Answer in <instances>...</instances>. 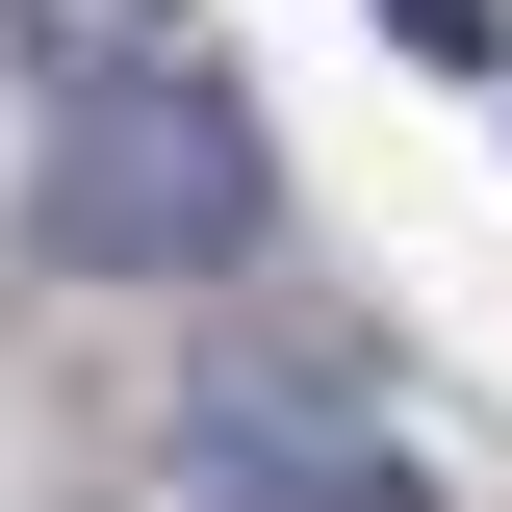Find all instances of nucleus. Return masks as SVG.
<instances>
[{"mask_svg": "<svg viewBox=\"0 0 512 512\" xmlns=\"http://www.w3.org/2000/svg\"><path fill=\"white\" fill-rule=\"evenodd\" d=\"M487 103H512V77H487Z\"/></svg>", "mask_w": 512, "mask_h": 512, "instance_id": "39448f33", "label": "nucleus"}, {"mask_svg": "<svg viewBox=\"0 0 512 512\" xmlns=\"http://www.w3.org/2000/svg\"><path fill=\"white\" fill-rule=\"evenodd\" d=\"M154 512H461V487L333 333H205L154 410Z\"/></svg>", "mask_w": 512, "mask_h": 512, "instance_id": "f03ea898", "label": "nucleus"}, {"mask_svg": "<svg viewBox=\"0 0 512 512\" xmlns=\"http://www.w3.org/2000/svg\"><path fill=\"white\" fill-rule=\"evenodd\" d=\"M26 256H52V282H231V256H282V128H256V77L205 52V26L26 77Z\"/></svg>", "mask_w": 512, "mask_h": 512, "instance_id": "f257e3e1", "label": "nucleus"}, {"mask_svg": "<svg viewBox=\"0 0 512 512\" xmlns=\"http://www.w3.org/2000/svg\"><path fill=\"white\" fill-rule=\"evenodd\" d=\"M384 52H436V77H512V0H384Z\"/></svg>", "mask_w": 512, "mask_h": 512, "instance_id": "20e7f679", "label": "nucleus"}, {"mask_svg": "<svg viewBox=\"0 0 512 512\" xmlns=\"http://www.w3.org/2000/svg\"><path fill=\"white\" fill-rule=\"evenodd\" d=\"M0 26H26V77H77V52H154L180 0H0Z\"/></svg>", "mask_w": 512, "mask_h": 512, "instance_id": "7ed1b4c3", "label": "nucleus"}]
</instances>
